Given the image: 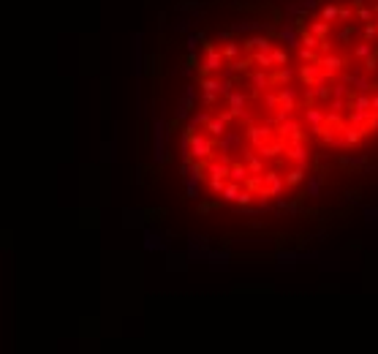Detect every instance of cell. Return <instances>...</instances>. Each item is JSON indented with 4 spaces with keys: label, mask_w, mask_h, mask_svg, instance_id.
Masks as SVG:
<instances>
[{
    "label": "cell",
    "mask_w": 378,
    "mask_h": 354,
    "mask_svg": "<svg viewBox=\"0 0 378 354\" xmlns=\"http://www.w3.org/2000/svg\"><path fill=\"white\" fill-rule=\"evenodd\" d=\"M272 125L270 123H264V125H256V123H248V131H245V142L251 144V147L259 150L261 144H267L270 142V136H272Z\"/></svg>",
    "instance_id": "6da1fadb"
},
{
    "label": "cell",
    "mask_w": 378,
    "mask_h": 354,
    "mask_svg": "<svg viewBox=\"0 0 378 354\" xmlns=\"http://www.w3.org/2000/svg\"><path fill=\"white\" fill-rule=\"evenodd\" d=\"M299 79L305 82V88H316V85H321L324 79H327V74H324V68L318 66V63H302Z\"/></svg>",
    "instance_id": "7a4b0ae2"
},
{
    "label": "cell",
    "mask_w": 378,
    "mask_h": 354,
    "mask_svg": "<svg viewBox=\"0 0 378 354\" xmlns=\"http://www.w3.org/2000/svg\"><path fill=\"white\" fill-rule=\"evenodd\" d=\"M318 66L324 68V74H327V79H329V77H337V74H343V68H346V57H343V55H335V52H329V55H321Z\"/></svg>",
    "instance_id": "3957f363"
},
{
    "label": "cell",
    "mask_w": 378,
    "mask_h": 354,
    "mask_svg": "<svg viewBox=\"0 0 378 354\" xmlns=\"http://www.w3.org/2000/svg\"><path fill=\"white\" fill-rule=\"evenodd\" d=\"M324 118H327V112H321L316 107H305V123L313 128L316 136H321V131H324Z\"/></svg>",
    "instance_id": "277c9868"
},
{
    "label": "cell",
    "mask_w": 378,
    "mask_h": 354,
    "mask_svg": "<svg viewBox=\"0 0 378 354\" xmlns=\"http://www.w3.org/2000/svg\"><path fill=\"white\" fill-rule=\"evenodd\" d=\"M294 82V71L288 66H281V68H272L270 71V85L272 88H286V85Z\"/></svg>",
    "instance_id": "5b68a950"
},
{
    "label": "cell",
    "mask_w": 378,
    "mask_h": 354,
    "mask_svg": "<svg viewBox=\"0 0 378 354\" xmlns=\"http://www.w3.org/2000/svg\"><path fill=\"white\" fill-rule=\"evenodd\" d=\"M286 155L294 161L296 166H305L307 164V150H305V144H302V142H288Z\"/></svg>",
    "instance_id": "8992f818"
},
{
    "label": "cell",
    "mask_w": 378,
    "mask_h": 354,
    "mask_svg": "<svg viewBox=\"0 0 378 354\" xmlns=\"http://www.w3.org/2000/svg\"><path fill=\"white\" fill-rule=\"evenodd\" d=\"M340 133H343V144H359L365 136H368L365 125H362V128H354V125H343Z\"/></svg>",
    "instance_id": "52a82bcc"
},
{
    "label": "cell",
    "mask_w": 378,
    "mask_h": 354,
    "mask_svg": "<svg viewBox=\"0 0 378 354\" xmlns=\"http://www.w3.org/2000/svg\"><path fill=\"white\" fill-rule=\"evenodd\" d=\"M251 57H253V66L256 68H267V71H272L275 68V60H272V52H251Z\"/></svg>",
    "instance_id": "ba28073f"
},
{
    "label": "cell",
    "mask_w": 378,
    "mask_h": 354,
    "mask_svg": "<svg viewBox=\"0 0 378 354\" xmlns=\"http://www.w3.org/2000/svg\"><path fill=\"white\" fill-rule=\"evenodd\" d=\"M281 41L286 44V46H302V41H299V33H296V27L288 22L286 27H281Z\"/></svg>",
    "instance_id": "9c48e42d"
},
{
    "label": "cell",
    "mask_w": 378,
    "mask_h": 354,
    "mask_svg": "<svg viewBox=\"0 0 378 354\" xmlns=\"http://www.w3.org/2000/svg\"><path fill=\"white\" fill-rule=\"evenodd\" d=\"M346 85H354V90H359V93L376 90V88H373V82H370L368 77H362V74H351V77H346Z\"/></svg>",
    "instance_id": "30bf717a"
},
{
    "label": "cell",
    "mask_w": 378,
    "mask_h": 354,
    "mask_svg": "<svg viewBox=\"0 0 378 354\" xmlns=\"http://www.w3.org/2000/svg\"><path fill=\"white\" fill-rule=\"evenodd\" d=\"M278 96H281V107L283 109H294L296 107V90L291 88V85L281 88V90H278Z\"/></svg>",
    "instance_id": "8fae6325"
},
{
    "label": "cell",
    "mask_w": 378,
    "mask_h": 354,
    "mask_svg": "<svg viewBox=\"0 0 378 354\" xmlns=\"http://www.w3.org/2000/svg\"><path fill=\"white\" fill-rule=\"evenodd\" d=\"M348 107H351V112H354V109H365V112H373V107H370V96H368V93H359V96L354 93V96L348 98Z\"/></svg>",
    "instance_id": "7c38bea8"
},
{
    "label": "cell",
    "mask_w": 378,
    "mask_h": 354,
    "mask_svg": "<svg viewBox=\"0 0 378 354\" xmlns=\"http://www.w3.org/2000/svg\"><path fill=\"white\" fill-rule=\"evenodd\" d=\"M220 44H223V41H220ZM220 52H223L226 60H234V57L242 55V44H240V41H231V38H226V44L220 46Z\"/></svg>",
    "instance_id": "4fadbf2b"
},
{
    "label": "cell",
    "mask_w": 378,
    "mask_h": 354,
    "mask_svg": "<svg viewBox=\"0 0 378 354\" xmlns=\"http://www.w3.org/2000/svg\"><path fill=\"white\" fill-rule=\"evenodd\" d=\"M307 30L324 41V38H329V30H332V25H329V22H324V19H318V22H310V25H307Z\"/></svg>",
    "instance_id": "5bb4252c"
},
{
    "label": "cell",
    "mask_w": 378,
    "mask_h": 354,
    "mask_svg": "<svg viewBox=\"0 0 378 354\" xmlns=\"http://www.w3.org/2000/svg\"><path fill=\"white\" fill-rule=\"evenodd\" d=\"M357 22H351V25H343L340 30H337V44H348L354 36H357Z\"/></svg>",
    "instance_id": "9a60e30c"
},
{
    "label": "cell",
    "mask_w": 378,
    "mask_h": 354,
    "mask_svg": "<svg viewBox=\"0 0 378 354\" xmlns=\"http://www.w3.org/2000/svg\"><path fill=\"white\" fill-rule=\"evenodd\" d=\"M354 19H357V8H354L351 3H348V5H340V11H337V22H343V25H351Z\"/></svg>",
    "instance_id": "2e32d148"
},
{
    "label": "cell",
    "mask_w": 378,
    "mask_h": 354,
    "mask_svg": "<svg viewBox=\"0 0 378 354\" xmlns=\"http://www.w3.org/2000/svg\"><path fill=\"white\" fill-rule=\"evenodd\" d=\"M240 194H242V185L240 183H226L220 199H223V202H237V196H240Z\"/></svg>",
    "instance_id": "e0dca14e"
},
{
    "label": "cell",
    "mask_w": 378,
    "mask_h": 354,
    "mask_svg": "<svg viewBox=\"0 0 378 354\" xmlns=\"http://www.w3.org/2000/svg\"><path fill=\"white\" fill-rule=\"evenodd\" d=\"M373 49H376V46L370 41H359L357 46H354V57H357V60H365V57L373 55Z\"/></svg>",
    "instance_id": "ac0fdd59"
},
{
    "label": "cell",
    "mask_w": 378,
    "mask_h": 354,
    "mask_svg": "<svg viewBox=\"0 0 378 354\" xmlns=\"http://www.w3.org/2000/svg\"><path fill=\"white\" fill-rule=\"evenodd\" d=\"M359 33H362V41H370V44H373L376 38H378V25H376V22H365Z\"/></svg>",
    "instance_id": "d6986e66"
},
{
    "label": "cell",
    "mask_w": 378,
    "mask_h": 354,
    "mask_svg": "<svg viewBox=\"0 0 378 354\" xmlns=\"http://www.w3.org/2000/svg\"><path fill=\"white\" fill-rule=\"evenodd\" d=\"M337 11H340V5H337V3H327L321 8V19L332 25V22H337Z\"/></svg>",
    "instance_id": "ffe728a7"
},
{
    "label": "cell",
    "mask_w": 378,
    "mask_h": 354,
    "mask_svg": "<svg viewBox=\"0 0 378 354\" xmlns=\"http://www.w3.org/2000/svg\"><path fill=\"white\" fill-rule=\"evenodd\" d=\"M299 60L302 63H318L321 55H318L316 49H310V46H299Z\"/></svg>",
    "instance_id": "44dd1931"
},
{
    "label": "cell",
    "mask_w": 378,
    "mask_h": 354,
    "mask_svg": "<svg viewBox=\"0 0 378 354\" xmlns=\"http://www.w3.org/2000/svg\"><path fill=\"white\" fill-rule=\"evenodd\" d=\"M302 180H305V166H294L286 175V185H299Z\"/></svg>",
    "instance_id": "7402d4cb"
},
{
    "label": "cell",
    "mask_w": 378,
    "mask_h": 354,
    "mask_svg": "<svg viewBox=\"0 0 378 354\" xmlns=\"http://www.w3.org/2000/svg\"><path fill=\"white\" fill-rule=\"evenodd\" d=\"M299 41H302V46H310V49H318L321 38H318V36H313L310 30H302V33H299Z\"/></svg>",
    "instance_id": "603a6c76"
},
{
    "label": "cell",
    "mask_w": 378,
    "mask_h": 354,
    "mask_svg": "<svg viewBox=\"0 0 378 354\" xmlns=\"http://www.w3.org/2000/svg\"><path fill=\"white\" fill-rule=\"evenodd\" d=\"M272 60H275V68L288 66V52L281 49V46H275V49H272Z\"/></svg>",
    "instance_id": "cb8c5ba5"
},
{
    "label": "cell",
    "mask_w": 378,
    "mask_h": 354,
    "mask_svg": "<svg viewBox=\"0 0 378 354\" xmlns=\"http://www.w3.org/2000/svg\"><path fill=\"white\" fill-rule=\"evenodd\" d=\"M357 19L362 22H373L376 19V11H373V5H362V8H357Z\"/></svg>",
    "instance_id": "d4e9b609"
},
{
    "label": "cell",
    "mask_w": 378,
    "mask_h": 354,
    "mask_svg": "<svg viewBox=\"0 0 378 354\" xmlns=\"http://www.w3.org/2000/svg\"><path fill=\"white\" fill-rule=\"evenodd\" d=\"M365 71H368V74L378 71V49H373V55H370V57H365Z\"/></svg>",
    "instance_id": "484cf974"
},
{
    "label": "cell",
    "mask_w": 378,
    "mask_h": 354,
    "mask_svg": "<svg viewBox=\"0 0 378 354\" xmlns=\"http://www.w3.org/2000/svg\"><path fill=\"white\" fill-rule=\"evenodd\" d=\"M316 98H332V88H329L327 82L316 85Z\"/></svg>",
    "instance_id": "4316f807"
},
{
    "label": "cell",
    "mask_w": 378,
    "mask_h": 354,
    "mask_svg": "<svg viewBox=\"0 0 378 354\" xmlns=\"http://www.w3.org/2000/svg\"><path fill=\"white\" fill-rule=\"evenodd\" d=\"M346 93H348V85L340 82V85H335V88H332V98H346Z\"/></svg>",
    "instance_id": "83f0119b"
},
{
    "label": "cell",
    "mask_w": 378,
    "mask_h": 354,
    "mask_svg": "<svg viewBox=\"0 0 378 354\" xmlns=\"http://www.w3.org/2000/svg\"><path fill=\"white\" fill-rule=\"evenodd\" d=\"M307 191H310V196H318V194H321V183H318V180L313 177V180H310V185H307Z\"/></svg>",
    "instance_id": "f1b7e54d"
},
{
    "label": "cell",
    "mask_w": 378,
    "mask_h": 354,
    "mask_svg": "<svg viewBox=\"0 0 378 354\" xmlns=\"http://www.w3.org/2000/svg\"><path fill=\"white\" fill-rule=\"evenodd\" d=\"M343 107H346L343 98H332V101H329V109H332V112H343Z\"/></svg>",
    "instance_id": "f546056e"
},
{
    "label": "cell",
    "mask_w": 378,
    "mask_h": 354,
    "mask_svg": "<svg viewBox=\"0 0 378 354\" xmlns=\"http://www.w3.org/2000/svg\"><path fill=\"white\" fill-rule=\"evenodd\" d=\"M318 49H321L324 55H329V52H332V41H329V38H324V41L318 44Z\"/></svg>",
    "instance_id": "4dcf8cb0"
},
{
    "label": "cell",
    "mask_w": 378,
    "mask_h": 354,
    "mask_svg": "<svg viewBox=\"0 0 378 354\" xmlns=\"http://www.w3.org/2000/svg\"><path fill=\"white\" fill-rule=\"evenodd\" d=\"M299 3H302V8H307V11H316L318 0H299Z\"/></svg>",
    "instance_id": "1f68e13d"
},
{
    "label": "cell",
    "mask_w": 378,
    "mask_h": 354,
    "mask_svg": "<svg viewBox=\"0 0 378 354\" xmlns=\"http://www.w3.org/2000/svg\"><path fill=\"white\" fill-rule=\"evenodd\" d=\"M348 3H351L354 8H362V5H368V0H348Z\"/></svg>",
    "instance_id": "d6a6232c"
},
{
    "label": "cell",
    "mask_w": 378,
    "mask_h": 354,
    "mask_svg": "<svg viewBox=\"0 0 378 354\" xmlns=\"http://www.w3.org/2000/svg\"><path fill=\"white\" fill-rule=\"evenodd\" d=\"M370 107H373V112H378V93H376L373 98H370Z\"/></svg>",
    "instance_id": "836d02e7"
},
{
    "label": "cell",
    "mask_w": 378,
    "mask_h": 354,
    "mask_svg": "<svg viewBox=\"0 0 378 354\" xmlns=\"http://www.w3.org/2000/svg\"><path fill=\"white\" fill-rule=\"evenodd\" d=\"M373 11H376V16H378V3H376V5H373Z\"/></svg>",
    "instance_id": "e575fe53"
},
{
    "label": "cell",
    "mask_w": 378,
    "mask_h": 354,
    "mask_svg": "<svg viewBox=\"0 0 378 354\" xmlns=\"http://www.w3.org/2000/svg\"><path fill=\"white\" fill-rule=\"evenodd\" d=\"M373 88H376V90H378V82H376V85H373Z\"/></svg>",
    "instance_id": "d590c367"
},
{
    "label": "cell",
    "mask_w": 378,
    "mask_h": 354,
    "mask_svg": "<svg viewBox=\"0 0 378 354\" xmlns=\"http://www.w3.org/2000/svg\"><path fill=\"white\" fill-rule=\"evenodd\" d=\"M376 25H378V22H376Z\"/></svg>",
    "instance_id": "8d00e7d4"
}]
</instances>
